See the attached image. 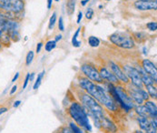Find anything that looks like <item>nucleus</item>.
I'll use <instances>...</instances> for the list:
<instances>
[{"label":"nucleus","mask_w":157,"mask_h":133,"mask_svg":"<svg viewBox=\"0 0 157 133\" xmlns=\"http://www.w3.org/2000/svg\"><path fill=\"white\" fill-rule=\"evenodd\" d=\"M79 84L82 89L87 92L88 95L94 98L99 104L104 105L108 111H115L117 110L116 103L114 102L110 94H108L104 88L94 84L86 78H81L79 80Z\"/></svg>","instance_id":"nucleus-1"},{"label":"nucleus","mask_w":157,"mask_h":133,"mask_svg":"<svg viewBox=\"0 0 157 133\" xmlns=\"http://www.w3.org/2000/svg\"><path fill=\"white\" fill-rule=\"evenodd\" d=\"M81 101L84 108L88 111V114L93 118L94 125L97 128H100V122L105 118V113L102 106L88 94L82 95Z\"/></svg>","instance_id":"nucleus-2"},{"label":"nucleus","mask_w":157,"mask_h":133,"mask_svg":"<svg viewBox=\"0 0 157 133\" xmlns=\"http://www.w3.org/2000/svg\"><path fill=\"white\" fill-rule=\"evenodd\" d=\"M69 115L71 118L83 129H85L87 131H92V127L89 123L87 113L86 112L85 109L82 105H80L78 102H73L68 110Z\"/></svg>","instance_id":"nucleus-3"},{"label":"nucleus","mask_w":157,"mask_h":133,"mask_svg":"<svg viewBox=\"0 0 157 133\" xmlns=\"http://www.w3.org/2000/svg\"><path fill=\"white\" fill-rule=\"evenodd\" d=\"M109 39L113 44L122 48L131 49L135 46V41L133 38L126 32H114L109 37Z\"/></svg>","instance_id":"nucleus-4"},{"label":"nucleus","mask_w":157,"mask_h":133,"mask_svg":"<svg viewBox=\"0 0 157 133\" xmlns=\"http://www.w3.org/2000/svg\"><path fill=\"white\" fill-rule=\"evenodd\" d=\"M25 8L23 0H0V9L6 13H21Z\"/></svg>","instance_id":"nucleus-5"},{"label":"nucleus","mask_w":157,"mask_h":133,"mask_svg":"<svg viewBox=\"0 0 157 133\" xmlns=\"http://www.w3.org/2000/svg\"><path fill=\"white\" fill-rule=\"evenodd\" d=\"M128 91H129L130 99L133 100V102L137 103L138 105H142L144 101L148 100V99H149V95L145 90L137 88L134 85H133V87H131L129 89Z\"/></svg>","instance_id":"nucleus-6"},{"label":"nucleus","mask_w":157,"mask_h":133,"mask_svg":"<svg viewBox=\"0 0 157 133\" xmlns=\"http://www.w3.org/2000/svg\"><path fill=\"white\" fill-rule=\"evenodd\" d=\"M124 70L125 75L127 76L128 79H130L132 81V84L140 89H143V82L141 79V76H140V72L137 68H135L134 66H124Z\"/></svg>","instance_id":"nucleus-7"},{"label":"nucleus","mask_w":157,"mask_h":133,"mask_svg":"<svg viewBox=\"0 0 157 133\" xmlns=\"http://www.w3.org/2000/svg\"><path fill=\"white\" fill-rule=\"evenodd\" d=\"M81 71L85 74L86 79H90L91 81H94L96 83L103 82V79L101 78L99 71L94 66L89 64H84L81 66Z\"/></svg>","instance_id":"nucleus-8"},{"label":"nucleus","mask_w":157,"mask_h":133,"mask_svg":"<svg viewBox=\"0 0 157 133\" xmlns=\"http://www.w3.org/2000/svg\"><path fill=\"white\" fill-rule=\"evenodd\" d=\"M115 90H116V93L118 94L119 99L122 102V108L126 112L132 110L134 108L133 100L130 99L129 95L124 91V89L122 87H115Z\"/></svg>","instance_id":"nucleus-9"},{"label":"nucleus","mask_w":157,"mask_h":133,"mask_svg":"<svg viewBox=\"0 0 157 133\" xmlns=\"http://www.w3.org/2000/svg\"><path fill=\"white\" fill-rule=\"evenodd\" d=\"M135 7L141 11L146 10H156L157 2L156 0H145V1H135Z\"/></svg>","instance_id":"nucleus-10"},{"label":"nucleus","mask_w":157,"mask_h":133,"mask_svg":"<svg viewBox=\"0 0 157 133\" xmlns=\"http://www.w3.org/2000/svg\"><path fill=\"white\" fill-rule=\"evenodd\" d=\"M143 69L144 70L145 73H147L155 81V83H156L157 81V68L156 66L149 59H144L143 62Z\"/></svg>","instance_id":"nucleus-11"},{"label":"nucleus","mask_w":157,"mask_h":133,"mask_svg":"<svg viewBox=\"0 0 157 133\" xmlns=\"http://www.w3.org/2000/svg\"><path fill=\"white\" fill-rule=\"evenodd\" d=\"M109 66H110V68L112 70V73L117 78V79H120L124 83H128L129 79H128L127 76L125 75V73L121 69V67L118 66L116 63L110 61Z\"/></svg>","instance_id":"nucleus-12"},{"label":"nucleus","mask_w":157,"mask_h":133,"mask_svg":"<svg viewBox=\"0 0 157 133\" xmlns=\"http://www.w3.org/2000/svg\"><path fill=\"white\" fill-rule=\"evenodd\" d=\"M99 74H100L101 78L103 79V80L105 79L111 84H115L118 82L117 78L113 74L111 71H109L106 67H101L99 70Z\"/></svg>","instance_id":"nucleus-13"},{"label":"nucleus","mask_w":157,"mask_h":133,"mask_svg":"<svg viewBox=\"0 0 157 133\" xmlns=\"http://www.w3.org/2000/svg\"><path fill=\"white\" fill-rule=\"evenodd\" d=\"M100 128H102V129H104V130H105V131H107L109 132L113 133L115 132L116 130H117V128L114 125V123L113 121H111L109 119H107L106 117H105L101 120V122H100Z\"/></svg>","instance_id":"nucleus-14"},{"label":"nucleus","mask_w":157,"mask_h":133,"mask_svg":"<svg viewBox=\"0 0 157 133\" xmlns=\"http://www.w3.org/2000/svg\"><path fill=\"white\" fill-rule=\"evenodd\" d=\"M147 109V111L149 112V115L152 119H156L157 116V108L156 104L153 101H145V105H144Z\"/></svg>","instance_id":"nucleus-15"},{"label":"nucleus","mask_w":157,"mask_h":133,"mask_svg":"<svg viewBox=\"0 0 157 133\" xmlns=\"http://www.w3.org/2000/svg\"><path fill=\"white\" fill-rule=\"evenodd\" d=\"M138 70L140 72V76H141V79H142L143 85L148 86V85H152V84L155 83V81L153 80V79L147 73H145L144 69H138Z\"/></svg>","instance_id":"nucleus-16"},{"label":"nucleus","mask_w":157,"mask_h":133,"mask_svg":"<svg viewBox=\"0 0 157 133\" xmlns=\"http://www.w3.org/2000/svg\"><path fill=\"white\" fill-rule=\"evenodd\" d=\"M137 121L139 123L140 128L143 131H145L147 129V127L149 126V124H150V119L147 117H144V116H139L137 118Z\"/></svg>","instance_id":"nucleus-17"},{"label":"nucleus","mask_w":157,"mask_h":133,"mask_svg":"<svg viewBox=\"0 0 157 133\" xmlns=\"http://www.w3.org/2000/svg\"><path fill=\"white\" fill-rule=\"evenodd\" d=\"M135 112L139 115V116H144V117H150L149 115V112L147 111L146 107L145 106H142V105H139L137 107H135Z\"/></svg>","instance_id":"nucleus-18"},{"label":"nucleus","mask_w":157,"mask_h":133,"mask_svg":"<svg viewBox=\"0 0 157 133\" xmlns=\"http://www.w3.org/2000/svg\"><path fill=\"white\" fill-rule=\"evenodd\" d=\"M146 133H156L157 126H156V119H152L150 120V124L147 127V129L144 131Z\"/></svg>","instance_id":"nucleus-19"},{"label":"nucleus","mask_w":157,"mask_h":133,"mask_svg":"<svg viewBox=\"0 0 157 133\" xmlns=\"http://www.w3.org/2000/svg\"><path fill=\"white\" fill-rule=\"evenodd\" d=\"M80 31H81V27L77 28V30L75 31V33L74 34V36H73V38H72V45H73V46H75V47H79V46H81V44H82V42L79 41V40L77 39Z\"/></svg>","instance_id":"nucleus-20"},{"label":"nucleus","mask_w":157,"mask_h":133,"mask_svg":"<svg viewBox=\"0 0 157 133\" xmlns=\"http://www.w3.org/2000/svg\"><path fill=\"white\" fill-rule=\"evenodd\" d=\"M146 87V92L148 93L149 97L153 98V99H156L157 98V90H156V87L152 84V85H148V86H145Z\"/></svg>","instance_id":"nucleus-21"},{"label":"nucleus","mask_w":157,"mask_h":133,"mask_svg":"<svg viewBox=\"0 0 157 133\" xmlns=\"http://www.w3.org/2000/svg\"><path fill=\"white\" fill-rule=\"evenodd\" d=\"M75 0H68L67 3V12L69 16H72L75 12Z\"/></svg>","instance_id":"nucleus-22"},{"label":"nucleus","mask_w":157,"mask_h":133,"mask_svg":"<svg viewBox=\"0 0 157 133\" xmlns=\"http://www.w3.org/2000/svg\"><path fill=\"white\" fill-rule=\"evenodd\" d=\"M88 44L92 47H97L100 45V39L98 38H96V37L91 36V37L88 38Z\"/></svg>","instance_id":"nucleus-23"},{"label":"nucleus","mask_w":157,"mask_h":133,"mask_svg":"<svg viewBox=\"0 0 157 133\" xmlns=\"http://www.w3.org/2000/svg\"><path fill=\"white\" fill-rule=\"evenodd\" d=\"M44 75H45V71L41 72V73L37 76V79H36V82H35V84H34V86H33V89H35V90L39 88V86H40V84H41V81H42V79H43Z\"/></svg>","instance_id":"nucleus-24"},{"label":"nucleus","mask_w":157,"mask_h":133,"mask_svg":"<svg viewBox=\"0 0 157 133\" xmlns=\"http://www.w3.org/2000/svg\"><path fill=\"white\" fill-rule=\"evenodd\" d=\"M56 46V42L55 40H49V41L46 42V44L45 45V51L50 52V51H52Z\"/></svg>","instance_id":"nucleus-25"},{"label":"nucleus","mask_w":157,"mask_h":133,"mask_svg":"<svg viewBox=\"0 0 157 133\" xmlns=\"http://www.w3.org/2000/svg\"><path fill=\"white\" fill-rule=\"evenodd\" d=\"M33 59H34V52L30 50L27 53L26 58H25V64H26V66H30L31 63L33 62Z\"/></svg>","instance_id":"nucleus-26"},{"label":"nucleus","mask_w":157,"mask_h":133,"mask_svg":"<svg viewBox=\"0 0 157 133\" xmlns=\"http://www.w3.org/2000/svg\"><path fill=\"white\" fill-rule=\"evenodd\" d=\"M56 18H56V12H54L53 15L51 16L50 19H49V26H48L49 29H53V28H54L55 24L56 22Z\"/></svg>","instance_id":"nucleus-27"},{"label":"nucleus","mask_w":157,"mask_h":133,"mask_svg":"<svg viewBox=\"0 0 157 133\" xmlns=\"http://www.w3.org/2000/svg\"><path fill=\"white\" fill-rule=\"evenodd\" d=\"M70 130L74 133H84V131L76 124H75L74 122H71L70 123Z\"/></svg>","instance_id":"nucleus-28"},{"label":"nucleus","mask_w":157,"mask_h":133,"mask_svg":"<svg viewBox=\"0 0 157 133\" xmlns=\"http://www.w3.org/2000/svg\"><path fill=\"white\" fill-rule=\"evenodd\" d=\"M146 26H147V28H148V29H149L150 31H156V29H157L156 22L147 23Z\"/></svg>","instance_id":"nucleus-29"},{"label":"nucleus","mask_w":157,"mask_h":133,"mask_svg":"<svg viewBox=\"0 0 157 133\" xmlns=\"http://www.w3.org/2000/svg\"><path fill=\"white\" fill-rule=\"evenodd\" d=\"M93 16H94V10H93V8H88L86 10V18L87 19H92Z\"/></svg>","instance_id":"nucleus-30"},{"label":"nucleus","mask_w":157,"mask_h":133,"mask_svg":"<svg viewBox=\"0 0 157 133\" xmlns=\"http://www.w3.org/2000/svg\"><path fill=\"white\" fill-rule=\"evenodd\" d=\"M58 28L60 31H64L65 30V25H64V20H63V18L60 17L59 18V22H58Z\"/></svg>","instance_id":"nucleus-31"},{"label":"nucleus","mask_w":157,"mask_h":133,"mask_svg":"<svg viewBox=\"0 0 157 133\" xmlns=\"http://www.w3.org/2000/svg\"><path fill=\"white\" fill-rule=\"evenodd\" d=\"M29 77H30V73H27L26 76H25V81H24V84H23V89H25L27 85H28V82H29Z\"/></svg>","instance_id":"nucleus-32"},{"label":"nucleus","mask_w":157,"mask_h":133,"mask_svg":"<svg viewBox=\"0 0 157 133\" xmlns=\"http://www.w3.org/2000/svg\"><path fill=\"white\" fill-rule=\"evenodd\" d=\"M82 18H83V13H82V11H79L78 12V15H77V20H76L77 24H80Z\"/></svg>","instance_id":"nucleus-33"},{"label":"nucleus","mask_w":157,"mask_h":133,"mask_svg":"<svg viewBox=\"0 0 157 133\" xmlns=\"http://www.w3.org/2000/svg\"><path fill=\"white\" fill-rule=\"evenodd\" d=\"M42 46H43V43H38L37 46H36V53H40V51H41V49H42Z\"/></svg>","instance_id":"nucleus-34"},{"label":"nucleus","mask_w":157,"mask_h":133,"mask_svg":"<svg viewBox=\"0 0 157 133\" xmlns=\"http://www.w3.org/2000/svg\"><path fill=\"white\" fill-rule=\"evenodd\" d=\"M18 77H19V73L17 72V73H16V75H15V76H14V78L12 79V82H16V81L17 80Z\"/></svg>","instance_id":"nucleus-35"},{"label":"nucleus","mask_w":157,"mask_h":133,"mask_svg":"<svg viewBox=\"0 0 157 133\" xmlns=\"http://www.w3.org/2000/svg\"><path fill=\"white\" fill-rule=\"evenodd\" d=\"M7 111V108H0V116L2 115V114H4V113H6Z\"/></svg>","instance_id":"nucleus-36"},{"label":"nucleus","mask_w":157,"mask_h":133,"mask_svg":"<svg viewBox=\"0 0 157 133\" xmlns=\"http://www.w3.org/2000/svg\"><path fill=\"white\" fill-rule=\"evenodd\" d=\"M20 104H21V101H20V100H17V101H15L13 107H14V108H17Z\"/></svg>","instance_id":"nucleus-37"},{"label":"nucleus","mask_w":157,"mask_h":133,"mask_svg":"<svg viewBox=\"0 0 157 133\" xmlns=\"http://www.w3.org/2000/svg\"><path fill=\"white\" fill-rule=\"evenodd\" d=\"M52 4H53V0H47V8L50 9L52 7Z\"/></svg>","instance_id":"nucleus-38"},{"label":"nucleus","mask_w":157,"mask_h":133,"mask_svg":"<svg viewBox=\"0 0 157 133\" xmlns=\"http://www.w3.org/2000/svg\"><path fill=\"white\" fill-rule=\"evenodd\" d=\"M62 133H74L70 129H68V128H65V129H63V131Z\"/></svg>","instance_id":"nucleus-39"},{"label":"nucleus","mask_w":157,"mask_h":133,"mask_svg":"<svg viewBox=\"0 0 157 133\" xmlns=\"http://www.w3.org/2000/svg\"><path fill=\"white\" fill-rule=\"evenodd\" d=\"M17 89V86H14V87L12 88V89H11V91H10V95H13L14 93H16Z\"/></svg>","instance_id":"nucleus-40"},{"label":"nucleus","mask_w":157,"mask_h":133,"mask_svg":"<svg viewBox=\"0 0 157 133\" xmlns=\"http://www.w3.org/2000/svg\"><path fill=\"white\" fill-rule=\"evenodd\" d=\"M61 39H62V35H57V36L56 37V38H55V41L57 42V41H59V40H61Z\"/></svg>","instance_id":"nucleus-41"},{"label":"nucleus","mask_w":157,"mask_h":133,"mask_svg":"<svg viewBox=\"0 0 157 133\" xmlns=\"http://www.w3.org/2000/svg\"><path fill=\"white\" fill-rule=\"evenodd\" d=\"M88 2H89V0H83V1H81V4H82L83 6H85Z\"/></svg>","instance_id":"nucleus-42"},{"label":"nucleus","mask_w":157,"mask_h":133,"mask_svg":"<svg viewBox=\"0 0 157 133\" xmlns=\"http://www.w3.org/2000/svg\"><path fill=\"white\" fill-rule=\"evenodd\" d=\"M34 78H35V73H32V74H30V77H29V81H32V80L34 79Z\"/></svg>","instance_id":"nucleus-43"},{"label":"nucleus","mask_w":157,"mask_h":133,"mask_svg":"<svg viewBox=\"0 0 157 133\" xmlns=\"http://www.w3.org/2000/svg\"><path fill=\"white\" fill-rule=\"evenodd\" d=\"M134 133H144L142 131H135Z\"/></svg>","instance_id":"nucleus-44"},{"label":"nucleus","mask_w":157,"mask_h":133,"mask_svg":"<svg viewBox=\"0 0 157 133\" xmlns=\"http://www.w3.org/2000/svg\"><path fill=\"white\" fill-rule=\"evenodd\" d=\"M1 49H2V44L0 43V50H1Z\"/></svg>","instance_id":"nucleus-45"},{"label":"nucleus","mask_w":157,"mask_h":133,"mask_svg":"<svg viewBox=\"0 0 157 133\" xmlns=\"http://www.w3.org/2000/svg\"><path fill=\"white\" fill-rule=\"evenodd\" d=\"M55 1H56V2H59L60 0H55Z\"/></svg>","instance_id":"nucleus-46"},{"label":"nucleus","mask_w":157,"mask_h":133,"mask_svg":"<svg viewBox=\"0 0 157 133\" xmlns=\"http://www.w3.org/2000/svg\"><path fill=\"white\" fill-rule=\"evenodd\" d=\"M138 1H145V0H138Z\"/></svg>","instance_id":"nucleus-47"},{"label":"nucleus","mask_w":157,"mask_h":133,"mask_svg":"<svg viewBox=\"0 0 157 133\" xmlns=\"http://www.w3.org/2000/svg\"><path fill=\"white\" fill-rule=\"evenodd\" d=\"M105 1H110V0H105Z\"/></svg>","instance_id":"nucleus-48"}]
</instances>
